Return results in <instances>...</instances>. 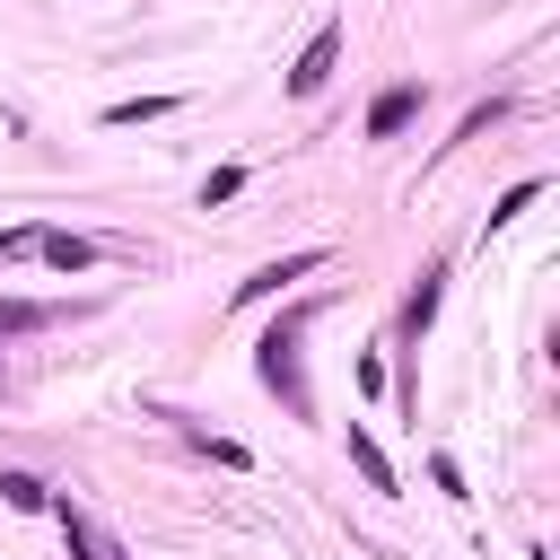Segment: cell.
<instances>
[{
	"label": "cell",
	"mask_w": 560,
	"mask_h": 560,
	"mask_svg": "<svg viewBox=\"0 0 560 560\" xmlns=\"http://www.w3.org/2000/svg\"><path fill=\"white\" fill-rule=\"evenodd\" d=\"M0 499H9V508H26V516H35V508H52V490H44L35 472H0Z\"/></svg>",
	"instance_id": "cell-10"
},
{
	"label": "cell",
	"mask_w": 560,
	"mask_h": 560,
	"mask_svg": "<svg viewBox=\"0 0 560 560\" xmlns=\"http://www.w3.org/2000/svg\"><path fill=\"white\" fill-rule=\"evenodd\" d=\"M411 114H420V88H385V96L368 105V140H394Z\"/></svg>",
	"instance_id": "cell-5"
},
{
	"label": "cell",
	"mask_w": 560,
	"mask_h": 560,
	"mask_svg": "<svg viewBox=\"0 0 560 560\" xmlns=\"http://www.w3.org/2000/svg\"><path fill=\"white\" fill-rule=\"evenodd\" d=\"M166 105H175V96H122V105H105V122H114V131H122V122H158Z\"/></svg>",
	"instance_id": "cell-11"
},
{
	"label": "cell",
	"mask_w": 560,
	"mask_h": 560,
	"mask_svg": "<svg viewBox=\"0 0 560 560\" xmlns=\"http://www.w3.org/2000/svg\"><path fill=\"white\" fill-rule=\"evenodd\" d=\"M306 271H324V245H306V254H280V262H262L254 280H236V306H254V298H271L280 280H306Z\"/></svg>",
	"instance_id": "cell-4"
},
{
	"label": "cell",
	"mask_w": 560,
	"mask_h": 560,
	"mask_svg": "<svg viewBox=\"0 0 560 560\" xmlns=\"http://www.w3.org/2000/svg\"><path fill=\"white\" fill-rule=\"evenodd\" d=\"M534 201H542V184H534V175H525V184H516V192H499V210H490V228H508V219H516V210H534Z\"/></svg>",
	"instance_id": "cell-14"
},
{
	"label": "cell",
	"mask_w": 560,
	"mask_h": 560,
	"mask_svg": "<svg viewBox=\"0 0 560 560\" xmlns=\"http://www.w3.org/2000/svg\"><path fill=\"white\" fill-rule=\"evenodd\" d=\"M35 236H44V228H0V262H18V254H35Z\"/></svg>",
	"instance_id": "cell-16"
},
{
	"label": "cell",
	"mask_w": 560,
	"mask_h": 560,
	"mask_svg": "<svg viewBox=\"0 0 560 560\" xmlns=\"http://www.w3.org/2000/svg\"><path fill=\"white\" fill-rule=\"evenodd\" d=\"M438 280H446V262H429V271H420V289L402 298V332H411V341H420V332H429V315H438Z\"/></svg>",
	"instance_id": "cell-7"
},
{
	"label": "cell",
	"mask_w": 560,
	"mask_h": 560,
	"mask_svg": "<svg viewBox=\"0 0 560 560\" xmlns=\"http://www.w3.org/2000/svg\"><path fill=\"white\" fill-rule=\"evenodd\" d=\"M350 464H359V481H368V490H394V464H385V446H376L368 429H350Z\"/></svg>",
	"instance_id": "cell-8"
},
{
	"label": "cell",
	"mask_w": 560,
	"mask_h": 560,
	"mask_svg": "<svg viewBox=\"0 0 560 560\" xmlns=\"http://www.w3.org/2000/svg\"><path fill=\"white\" fill-rule=\"evenodd\" d=\"M499 114H508V105H499V96H490V105H472V114H464V131H455V140H481V131H490V122H499Z\"/></svg>",
	"instance_id": "cell-15"
},
{
	"label": "cell",
	"mask_w": 560,
	"mask_h": 560,
	"mask_svg": "<svg viewBox=\"0 0 560 560\" xmlns=\"http://www.w3.org/2000/svg\"><path fill=\"white\" fill-rule=\"evenodd\" d=\"M52 324V306H35V298H0V341H18V332H44Z\"/></svg>",
	"instance_id": "cell-9"
},
{
	"label": "cell",
	"mask_w": 560,
	"mask_h": 560,
	"mask_svg": "<svg viewBox=\"0 0 560 560\" xmlns=\"http://www.w3.org/2000/svg\"><path fill=\"white\" fill-rule=\"evenodd\" d=\"M35 254H44L52 271H96V245H88V236H70V228H52V236H35Z\"/></svg>",
	"instance_id": "cell-6"
},
{
	"label": "cell",
	"mask_w": 560,
	"mask_h": 560,
	"mask_svg": "<svg viewBox=\"0 0 560 560\" xmlns=\"http://www.w3.org/2000/svg\"><path fill=\"white\" fill-rule=\"evenodd\" d=\"M236 192H245V166H219V175L201 184V210H219V201H236Z\"/></svg>",
	"instance_id": "cell-13"
},
{
	"label": "cell",
	"mask_w": 560,
	"mask_h": 560,
	"mask_svg": "<svg viewBox=\"0 0 560 560\" xmlns=\"http://www.w3.org/2000/svg\"><path fill=\"white\" fill-rule=\"evenodd\" d=\"M332 61H341V26H315V44H306L298 70H289V96H315V88L332 79Z\"/></svg>",
	"instance_id": "cell-3"
},
{
	"label": "cell",
	"mask_w": 560,
	"mask_h": 560,
	"mask_svg": "<svg viewBox=\"0 0 560 560\" xmlns=\"http://www.w3.org/2000/svg\"><path fill=\"white\" fill-rule=\"evenodd\" d=\"M306 315H315V306H289V315L262 332V359H254V368H262V385H271L289 411H315V394H306V376H298V332H306Z\"/></svg>",
	"instance_id": "cell-1"
},
{
	"label": "cell",
	"mask_w": 560,
	"mask_h": 560,
	"mask_svg": "<svg viewBox=\"0 0 560 560\" xmlns=\"http://www.w3.org/2000/svg\"><path fill=\"white\" fill-rule=\"evenodd\" d=\"M184 438H192V446H210V464H236V472H245V464H254V455H245V446H236V438H210V429H201V420H184Z\"/></svg>",
	"instance_id": "cell-12"
},
{
	"label": "cell",
	"mask_w": 560,
	"mask_h": 560,
	"mask_svg": "<svg viewBox=\"0 0 560 560\" xmlns=\"http://www.w3.org/2000/svg\"><path fill=\"white\" fill-rule=\"evenodd\" d=\"M52 516H61V534H70V551H79V560H122V542H114L79 499H52Z\"/></svg>",
	"instance_id": "cell-2"
}]
</instances>
